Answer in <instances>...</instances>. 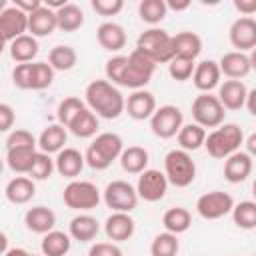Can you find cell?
I'll return each instance as SVG.
<instances>
[{"label":"cell","instance_id":"obj_1","mask_svg":"<svg viewBox=\"0 0 256 256\" xmlns=\"http://www.w3.org/2000/svg\"><path fill=\"white\" fill-rule=\"evenodd\" d=\"M84 104L104 120H114L124 112V96L108 80H92L84 90Z\"/></svg>","mask_w":256,"mask_h":256},{"label":"cell","instance_id":"obj_2","mask_svg":"<svg viewBox=\"0 0 256 256\" xmlns=\"http://www.w3.org/2000/svg\"><path fill=\"white\" fill-rule=\"evenodd\" d=\"M244 144V132L238 124L234 122H224L218 128H214L210 134L204 138V148L206 152L216 158V160H226L230 154L238 152L240 146Z\"/></svg>","mask_w":256,"mask_h":256},{"label":"cell","instance_id":"obj_3","mask_svg":"<svg viewBox=\"0 0 256 256\" xmlns=\"http://www.w3.org/2000/svg\"><path fill=\"white\" fill-rule=\"evenodd\" d=\"M124 150V142L116 132H100L88 144L84 162L94 170H106L114 160L120 158Z\"/></svg>","mask_w":256,"mask_h":256},{"label":"cell","instance_id":"obj_4","mask_svg":"<svg viewBox=\"0 0 256 256\" xmlns=\"http://www.w3.org/2000/svg\"><path fill=\"white\" fill-rule=\"evenodd\" d=\"M164 176L168 184L176 188H186L196 178V164L190 156V152L184 150H170L164 156Z\"/></svg>","mask_w":256,"mask_h":256},{"label":"cell","instance_id":"obj_5","mask_svg":"<svg viewBox=\"0 0 256 256\" xmlns=\"http://www.w3.org/2000/svg\"><path fill=\"white\" fill-rule=\"evenodd\" d=\"M136 48L148 54L156 64H168L174 58V48H172V36L162 30V28H148L144 30L138 40Z\"/></svg>","mask_w":256,"mask_h":256},{"label":"cell","instance_id":"obj_6","mask_svg":"<svg viewBox=\"0 0 256 256\" xmlns=\"http://www.w3.org/2000/svg\"><path fill=\"white\" fill-rule=\"evenodd\" d=\"M62 200L70 210L78 212H88L96 208L102 200L100 190L94 182L90 180H70L62 192Z\"/></svg>","mask_w":256,"mask_h":256},{"label":"cell","instance_id":"obj_7","mask_svg":"<svg viewBox=\"0 0 256 256\" xmlns=\"http://www.w3.org/2000/svg\"><path fill=\"white\" fill-rule=\"evenodd\" d=\"M224 116H226V110L224 106L220 104V100L210 94V92H202L194 98L192 102V118H194V124L202 126L204 130L206 128H218L220 124H224Z\"/></svg>","mask_w":256,"mask_h":256},{"label":"cell","instance_id":"obj_8","mask_svg":"<svg viewBox=\"0 0 256 256\" xmlns=\"http://www.w3.org/2000/svg\"><path fill=\"white\" fill-rule=\"evenodd\" d=\"M102 200H104V204L112 212H126V214H130L138 206L136 188L130 182H126V180H112L104 188Z\"/></svg>","mask_w":256,"mask_h":256},{"label":"cell","instance_id":"obj_9","mask_svg":"<svg viewBox=\"0 0 256 256\" xmlns=\"http://www.w3.org/2000/svg\"><path fill=\"white\" fill-rule=\"evenodd\" d=\"M184 124V114L178 106L174 104H164L160 108L154 110V114L150 116V130L154 136L168 140L174 138L178 134V130Z\"/></svg>","mask_w":256,"mask_h":256},{"label":"cell","instance_id":"obj_10","mask_svg":"<svg viewBox=\"0 0 256 256\" xmlns=\"http://www.w3.org/2000/svg\"><path fill=\"white\" fill-rule=\"evenodd\" d=\"M232 206H234V198L222 190L206 192L196 200V212L204 220H220L232 212Z\"/></svg>","mask_w":256,"mask_h":256},{"label":"cell","instance_id":"obj_11","mask_svg":"<svg viewBox=\"0 0 256 256\" xmlns=\"http://www.w3.org/2000/svg\"><path fill=\"white\" fill-rule=\"evenodd\" d=\"M134 188H136L138 200L160 202L168 192V180H166L164 172H160L156 168H146L144 172L138 174V182Z\"/></svg>","mask_w":256,"mask_h":256},{"label":"cell","instance_id":"obj_12","mask_svg":"<svg viewBox=\"0 0 256 256\" xmlns=\"http://www.w3.org/2000/svg\"><path fill=\"white\" fill-rule=\"evenodd\" d=\"M230 44L236 48V52H250L256 46V20L250 16H240L232 22L228 30Z\"/></svg>","mask_w":256,"mask_h":256},{"label":"cell","instance_id":"obj_13","mask_svg":"<svg viewBox=\"0 0 256 256\" xmlns=\"http://www.w3.org/2000/svg\"><path fill=\"white\" fill-rule=\"evenodd\" d=\"M26 32H28V16L22 10H18L14 4L6 6L0 12V40L10 44L12 40H16Z\"/></svg>","mask_w":256,"mask_h":256},{"label":"cell","instance_id":"obj_14","mask_svg":"<svg viewBox=\"0 0 256 256\" xmlns=\"http://www.w3.org/2000/svg\"><path fill=\"white\" fill-rule=\"evenodd\" d=\"M254 58L244 54V52H226L222 54V58L218 60V68H220V74H224L228 80H242L250 74L252 70V64Z\"/></svg>","mask_w":256,"mask_h":256},{"label":"cell","instance_id":"obj_15","mask_svg":"<svg viewBox=\"0 0 256 256\" xmlns=\"http://www.w3.org/2000/svg\"><path fill=\"white\" fill-rule=\"evenodd\" d=\"M156 98L148 90H132L128 98H124V112H128L134 120H150V116L156 110Z\"/></svg>","mask_w":256,"mask_h":256},{"label":"cell","instance_id":"obj_16","mask_svg":"<svg viewBox=\"0 0 256 256\" xmlns=\"http://www.w3.org/2000/svg\"><path fill=\"white\" fill-rule=\"evenodd\" d=\"M134 230H136V222L126 212H112L104 222V234L114 244L130 240L134 236Z\"/></svg>","mask_w":256,"mask_h":256},{"label":"cell","instance_id":"obj_17","mask_svg":"<svg viewBox=\"0 0 256 256\" xmlns=\"http://www.w3.org/2000/svg\"><path fill=\"white\" fill-rule=\"evenodd\" d=\"M252 170H254V160L244 150H238L224 160V178L230 184H240L248 180Z\"/></svg>","mask_w":256,"mask_h":256},{"label":"cell","instance_id":"obj_18","mask_svg":"<svg viewBox=\"0 0 256 256\" xmlns=\"http://www.w3.org/2000/svg\"><path fill=\"white\" fill-rule=\"evenodd\" d=\"M248 88L242 80H224L218 84V94L216 98L224 106V110H240L244 108Z\"/></svg>","mask_w":256,"mask_h":256},{"label":"cell","instance_id":"obj_19","mask_svg":"<svg viewBox=\"0 0 256 256\" xmlns=\"http://www.w3.org/2000/svg\"><path fill=\"white\" fill-rule=\"evenodd\" d=\"M84 154L80 152V150H76V148H62L58 154H56V158H54V170L60 174V176H64V178H68V180H76V176H80V172H82V168H84Z\"/></svg>","mask_w":256,"mask_h":256},{"label":"cell","instance_id":"obj_20","mask_svg":"<svg viewBox=\"0 0 256 256\" xmlns=\"http://www.w3.org/2000/svg\"><path fill=\"white\" fill-rule=\"evenodd\" d=\"M24 224H26V228L30 232L44 236L46 232L54 230V226H56V214L48 206H42V204L40 206H32L24 214Z\"/></svg>","mask_w":256,"mask_h":256},{"label":"cell","instance_id":"obj_21","mask_svg":"<svg viewBox=\"0 0 256 256\" xmlns=\"http://www.w3.org/2000/svg\"><path fill=\"white\" fill-rule=\"evenodd\" d=\"M56 28H58L56 26V14H54V10L44 6V2L38 10L28 14V34L34 36L36 40L44 38V36H50Z\"/></svg>","mask_w":256,"mask_h":256},{"label":"cell","instance_id":"obj_22","mask_svg":"<svg viewBox=\"0 0 256 256\" xmlns=\"http://www.w3.org/2000/svg\"><path fill=\"white\" fill-rule=\"evenodd\" d=\"M220 78H222V74H220L216 60H202L194 66L192 82L200 92H210V90L218 88Z\"/></svg>","mask_w":256,"mask_h":256},{"label":"cell","instance_id":"obj_23","mask_svg":"<svg viewBox=\"0 0 256 256\" xmlns=\"http://www.w3.org/2000/svg\"><path fill=\"white\" fill-rule=\"evenodd\" d=\"M66 140H68V134H66L64 126H60L58 122L56 124H48L40 132V136L36 138V148L40 152H44V154H58L62 148H66L64 146Z\"/></svg>","mask_w":256,"mask_h":256},{"label":"cell","instance_id":"obj_24","mask_svg":"<svg viewBox=\"0 0 256 256\" xmlns=\"http://www.w3.org/2000/svg\"><path fill=\"white\" fill-rule=\"evenodd\" d=\"M98 44L108 52H120L126 46V32L116 22H102L96 30Z\"/></svg>","mask_w":256,"mask_h":256},{"label":"cell","instance_id":"obj_25","mask_svg":"<svg viewBox=\"0 0 256 256\" xmlns=\"http://www.w3.org/2000/svg\"><path fill=\"white\" fill-rule=\"evenodd\" d=\"M36 194V184L28 176H14L4 188V196L10 204H28Z\"/></svg>","mask_w":256,"mask_h":256},{"label":"cell","instance_id":"obj_26","mask_svg":"<svg viewBox=\"0 0 256 256\" xmlns=\"http://www.w3.org/2000/svg\"><path fill=\"white\" fill-rule=\"evenodd\" d=\"M100 232V222L90 214H78L68 224V236L78 242H92Z\"/></svg>","mask_w":256,"mask_h":256},{"label":"cell","instance_id":"obj_27","mask_svg":"<svg viewBox=\"0 0 256 256\" xmlns=\"http://www.w3.org/2000/svg\"><path fill=\"white\" fill-rule=\"evenodd\" d=\"M172 48H174V56L188 58V60L196 62V58L202 52V38L196 32L184 30V32H178L176 36H172Z\"/></svg>","mask_w":256,"mask_h":256},{"label":"cell","instance_id":"obj_28","mask_svg":"<svg viewBox=\"0 0 256 256\" xmlns=\"http://www.w3.org/2000/svg\"><path fill=\"white\" fill-rule=\"evenodd\" d=\"M70 248H72V238L68 236V232H62V230L46 232L40 242L42 256H66Z\"/></svg>","mask_w":256,"mask_h":256},{"label":"cell","instance_id":"obj_29","mask_svg":"<svg viewBox=\"0 0 256 256\" xmlns=\"http://www.w3.org/2000/svg\"><path fill=\"white\" fill-rule=\"evenodd\" d=\"M54 14H56V26L62 32H76L84 24V10L74 2H66Z\"/></svg>","mask_w":256,"mask_h":256},{"label":"cell","instance_id":"obj_30","mask_svg":"<svg viewBox=\"0 0 256 256\" xmlns=\"http://www.w3.org/2000/svg\"><path fill=\"white\" fill-rule=\"evenodd\" d=\"M120 166L124 172L128 174H140L148 168V160H150V154L146 148L142 146H128L122 150L120 154Z\"/></svg>","mask_w":256,"mask_h":256},{"label":"cell","instance_id":"obj_31","mask_svg":"<svg viewBox=\"0 0 256 256\" xmlns=\"http://www.w3.org/2000/svg\"><path fill=\"white\" fill-rule=\"evenodd\" d=\"M38 48H40L38 40L26 32V34H22V36H18L16 40L10 42V56L18 64H26V62H32L38 56Z\"/></svg>","mask_w":256,"mask_h":256},{"label":"cell","instance_id":"obj_32","mask_svg":"<svg viewBox=\"0 0 256 256\" xmlns=\"http://www.w3.org/2000/svg\"><path fill=\"white\" fill-rule=\"evenodd\" d=\"M162 224H164V230L166 232L178 236V234H184L192 226V214L184 206H174V208H168L164 212Z\"/></svg>","mask_w":256,"mask_h":256},{"label":"cell","instance_id":"obj_33","mask_svg":"<svg viewBox=\"0 0 256 256\" xmlns=\"http://www.w3.org/2000/svg\"><path fill=\"white\" fill-rule=\"evenodd\" d=\"M98 128H100L98 116L92 110H88V108H82L76 114V118L70 122V126H68V130L76 138H92V136H96Z\"/></svg>","mask_w":256,"mask_h":256},{"label":"cell","instance_id":"obj_34","mask_svg":"<svg viewBox=\"0 0 256 256\" xmlns=\"http://www.w3.org/2000/svg\"><path fill=\"white\" fill-rule=\"evenodd\" d=\"M204 138H206V130L194 122L190 124H182V128L176 134V140L180 144V150L184 152H196L198 148L204 146Z\"/></svg>","mask_w":256,"mask_h":256},{"label":"cell","instance_id":"obj_35","mask_svg":"<svg viewBox=\"0 0 256 256\" xmlns=\"http://www.w3.org/2000/svg\"><path fill=\"white\" fill-rule=\"evenodd\" d=\"M36 152H38L36 148H12V150H6V164L18 176H28Z\"/></svg>","mask_w":256,"mask_h":256},{"label":"cell","instance_id":"obj_36","mask_svg":"<svg viewBox=\"0 0 256 256\" xmlns=\"http://www.w3.org/2000/svg\"><path fill=\"white\" fill-rule=\"evenodd\" d=\"M76 62H78V54L68 44H58L48 52V64L52 66L54 72L56 70L58 72H68L76 66Z\"/></svg>","mask_w":256,"mask_h":256},{"label":"cell","instance_id":"obj_37","mask_svg":"<svg viewBox=\"0 0 256 256\" xmlns=\"http://www.w3.org/2000/svg\"><path fill=\"white\" fill-rule=\"evenodd\" d=\"M232 220L242 230H254L256 228V202L242 200L232 206Z\"/></svg>","mask_w":256,"mask_h":256},{"label":"cell","instance_id":"obj_38","mask_svg":"<svg viewBox=\"0 0 256 256\" xmlns=\"http://www.w3.org/2000/svg\"><path fill=\"white\" fill-rule=\"evenodd\" d=\"M166 2L164 0H142L138 4V14H140V20L150 24L152 28L156 24H160L164 18H166Z\"/></svg>","mask_w":256,"mask_h":256},{"label":"cell","instance_id":"obj_39","mask_svg":"<svg viewBox=\"0 0 256 256\" xmlns=\"http://www.w3.org/2000/svg\"><path fill=\"white\" fill-rule=\"evenodd\" d=\"M180 250V242L176 234L170 232H160L154 236L152 244H150V254L152 256H176Z\"/></svg>","mask_w":256,"mask_h":256},{"label":"cell","instance_id":"obj_40","mask_svg":"<svg viewBox=\"0 0 256 256\" xmlns=\"http://www.w3.org/2000/svg\"><path fill=\"white\" fill-rule=\"evenodd\" d=\"M82 108H86V104H84V100H80L78 96H68V98H64V100L58 104V110H56L58 124L64 126V128H68L70 122L76 118V114H78Z\"/></svg>","mask_w":256,"mask_h":256},{"label":"cell","instance_id":"obj_41","mask_svg":"<svg viewBox=\"0 0 256 256\" xmlns=\"http://www.w3.org/2000/svg\"><path fill=\"white\" fill-rule=\"evenodd\" d=\"M128 66L136 72V74H140V76H144V78H152V74L156 72V62L148 56V54H144L142 50H138V48H134L130 54H128Z\"/></svg>","mask_w":256,"mask_h":256},{"label":"cell","instance_id":"obj_42","mask_svg":"<svg viewBox=\"0 0 256 256\" xmlns=\"http://www.w3.org/2000/svg\"><path fill=\"white\" fill-rule=\"evenodd\" d=\"M54 82V70L48 62H32L30 90H46Z\"/></svg>","mask_w":256,"mask_h":256},{"label":"cell","instance_id":"obj_43","mask_svg":"<svg viewBox=\"0 0 256 256\" xmlns=\"http://www.w3.org/2000/svg\"><path fill=\"white\" fill-rule=\"evenodd\" d=\"M54 172V158H50V154H44V152H36L34 156V162H32V168L28 172V178L32 180H48Z\"/></svg>","mask_w":256,"mask_h":256},{"label":"cell","instance_id":"obj_44","mask_svg":"<svg viewBox=\"0 0 256 256\" xmlns=\"http://www.w3.org/2000/svg\"><path fill=\"white\" fill-rule=\"evenodd\" d=\"M194 66H196L194 60L174 56V58L168 62V74H170V78L176 80V82H186V80L192 78V74H194Z\"/></svg>","mask_w":256,"mask_h":256},{"label":"cell","instance_id":"obj_45","mask_svg":"<svg viewBox=\"0 0 256 256\" xmlns=\"http://www.w3.org/2000/svg\"><path fill=\"white\" fill-rule=\"evenodd\" d=\"M12 148H36L34 134L30 130H24V128L10 130L8 132V138H6V150H12Z\"/></svg>","mask_w":256,"mask_h":256},{"label":"cell","instance_id":"obj_46","mask_svg":"<svg viewBox=\"0 0 256 256\" xmlns=\"http://www.w3.org/2000/svg\"><path fill=\"white\" fill-rule=\"evenodd\" d=\"M30 80H32V62L16 64L12 70V84L20 90H30Z\"/></svg>","mask_w":256,"mask_h":256},{"label":"cell","instance_id":"obj_47","mask_svg":"<svg viewBox=\"0 0 256 256\" xmlns=\"http://www.w3.org/2000/svg\"><path fill=\"white\" fill-rule=\"evenodd\" d=\"M90 6L100 16H116L124 8V2L122 0H92Z\"/></svg>","mask_w":256,"mask_h":256},{"label":"cell","instance_id":"obj_48","mask_svg":"<svg viewBox=\"0 0 256 256\" xmlns=\"http://www.w3.org/2000/svg\"><path fill=\"white\" fill-rule=\"evenodd\" d=\"M88 256H122V250L114 242H96L90 246Z\"/></svg>","mask_w":256,"mask_h":256},{"label":"cell","instance_id":"obj_49","mask_svg":"<svg viewBox=\"0 0 256 256\" xmlns=\"http://www.w3.org/2000/svg\"><path fill=\"white\" fill-rule=\"evenodd\" d=\"M14 120H16L14 108L6 102H0V132H10L14 128Z\"/></svg>","mask_w":256,"mask_h":256},{"label":"cell","instance_id":"obj_50","mask_svg":"<svg viewBox=\"0 0 256 256\" xmlns=\"http://www.w3.org/2000/svg\"><path fill=\"white\" fill-rule=\"evenodd\" d=\"M234 8L242 14V16H250L256 12V0H234Z\"/></svg>","mask_w":256,"mask_h":256},{"label":"cell","instance_id":"obj_51","mask_svg":"<svg viewBox=\"0 0 256 256\" xmlns=\"http://www.w3.org/2000/svg\"><path fill=\"white\" fill-rule=\"evenodd\" d=\"M14 6H16L18 10H22V12L28 16V14H32L34 10H38V8L42 6V2H40V0H14Z\"/></svg>","mask_w":256,"mask_h":256},{"label":"cell","instance_id":"obj_52","mask_svg":"<svg viewBox=\"0 0 256 256\" xmlns=\"http://www.w3.org/2000/svg\"><path fill=\"white\" fill-rule=\"evenodd\" d=\"M166 2V10H174V12H182L190 8V0H164Z\"/></svg>","mask_w":256,"mask_h":256},{"label":"cell","instance_id":"obj_53","mask_svg":"<svg viewBox=\"0 0 256 256\" xmlns=\"http://www.w3.org/2000/svg\"><path fill=\"white\" fill-rule=\"evenodd\" d=\"M254 100H256V90H248L246 94V102H244V108L254 116L256 114V106H254Z\"/></svg>","mask_w":256,"mask_h":256},{"label":"cell","instance_id":"obj_54","mask_svg":"<svg viewBox=\"0 0 256 256\" xmlns=\"http://www.w3.org/2000/svg\"><path fill=\"white\" fill-rule=\"evenodd\" d=\"M246 154H250V156H254V152H256V134H250L248 136V140H246Z\"/></svg>","mask_w":256,"mask_h":256},{"label":"cell","instance_id":"obj_55","mask_svg":"<svg viewBox=\"0 0 256 256\" xmlns=\"http://www.w3.org/2000/svg\"><path fill=\"white\" fill-rule=\"evenodd\" d=\"M4 256H30V252L24 248H8Z\"/></svg>","mask_w":256,"mask_h":256},{"label":"cell","instance_id":"obj_56","mask_svg":"<svg viewBox=\"0 0 256 256\" xmlns=\"http://www.w3.org/2000/svg\"><path fill=\"white\" fill-rule=\"evenodd\" d=\"M6 250H8V236L0 230V256H4Z\"/></svg>","mask_w":256,"mask_h":256},{"label":"cell","instance_id":"obj_57","mask_svg":"<svg viewBox=\"0 0 256 256\" xmlns=\"http://www.w3.org/2000/svg\"><path fill=\"white\" fill-rule=\"evenodd\" d=\"M6 6H8V2H6V0H0V12H2Z\"/></svg>","mask_w":256,"mask_h":256},{"label":"cell","instance_id":"obj_58","mask_svg":"<svg viewBox=\"0 0 256 256\" xmlns=\"http://www.w3.org/2000/svg\"><path fill=\"white\" fill-rule=\"evenodd\" d=\"M4 48H6V42H2V40H0V54L4 52Z\"/></svg>","mask_w":256,"mask_h":256},{"label":"cell","instance_id":"obj_59","mask_svg":"<svg viewBox=\"0 0 256 256\" xmlns=\"http://www.w3.org/2000/svg\"><path fill=\"white\" fill-rule=\"evenodd\" d=\"M2 170H4V160L0 158V174H2Z\"/></svg>","mask_w":256,"mask_h":256},{"label":"cell","instance_id":"obj_60","mask_svg":"<svg viewBox=\"0 0 256 256\" xmlns=\"http://www.w3.org/2000/svg\"><path fill=\"white\" fill-rule=\"evenodd\" d=\"M30 256H38V254H30Z\"/></svg>","mask_w":256,"mask_h":256}]
</instances>
